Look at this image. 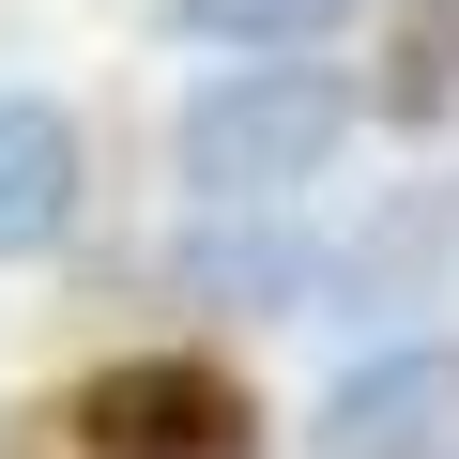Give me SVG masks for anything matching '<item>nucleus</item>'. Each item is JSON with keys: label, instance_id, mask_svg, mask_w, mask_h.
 Wrapping results in <instances>:
<instances>
[{"label": "nucleus", "instance_id": "obj_1", "mask_svg": "<svg viewBox=\"0 0 459 459\" xmlns=\"http://www.w3.org/2000/svg\"><path fill=\"white\" fill-rule=\"evenodd\" d=\"M368 123V77H337L322 47H246L230 77L184 92L169 123V184L184 199H307Z\"/></svg>", "mask_w": 459, "mask_h": 459}, {"label": "nucleus", "instance_id": "obj_2", "mask_svg": "<svg viewBox=\"0 0 459 459\" xmlns=\"http://www.w3.org/2000/svg\"><path fill=\"white\" fill-rule=\"evenodd\" d=\"M62 429H77V459H246L261 444L246 383H230L214 352H108L62 398Z\"/></svg>", "mask_w": 459, "mask_h": 459}, {"label": "nucleus", "instance_id": "obj_3", "mask_svg": "<svg viewBox=\"0 0 459 459\" xmlns=\"http://www.w3.org/2000/svg\"><path fill=\"white\" fill-rule=\"evenodd\" d=\"M307 459H459V337H383L322 383L307 413Z\"/></svg>", "mask_w": 459, "mask_h": 459}, {"label": "nucleus", "instance_id": "obj_4", "mask_svg": "<svg viewBox=\"0 0 459 459\" xmlns=\"http://www.w3.org/2000/svg\"><path fill=\"white\" fill-rule=\"evenodd\" d=\"M169 276H184V291H214V307H246V322H276V307H307V291H322V246L291 230V199H184Z\"/></svg>", "mask_w": 459, "mask_h": 459}, {"label": "nucleus", "instance_id": "obj_5", "mask_svg": "<svg viewBox=\"0 0 459 459\" xmlns=\"http://www.w3.org/2000/svg\"><path fill=\"white\" fill-rule=\"evenodd\" d=\"M92 214V138L62 92H0V261H62Z\"/></svg>", "mask_w": 459, "mask_h": 459}, {"label": "nucleus", "instance_id": "obj_6", "mask_svg": "<svg viewBox=\"0 0 459 459\" xmlns=\"http://www.w3.org/2000/svg\"><path fill=\"white\" fill-rule=\"evenodd\" d=\"M444 261H459V184L398 199L352 261H322V291H337V307H429V291H444Z\"/></svg>", "mask_w": 459, "mask_h": 459}, {"label": "nucleus", "instance_id": "obj_7", "mask_svg": "<svg viewBox=\"0 0 459 459\" xmlns=\"http://www.w3.org/2000/svg\"><path fill=\"white\" fill-rule=\"evenodd\" d=\"M383 123H444L459 108V0H398V31H383V92H368Z\"/></svg>", "mask_w": 459, "mask_h": 459}, {"label": "nucleus", "instance_id": "obj_8", "mask_svg": "<svg viewBox=\"0 0 459 459\" xmlns=\"http://www.w3.org/2000/svg\"><path fill=\"white\" fill-rule=\"evenodd\" d=\"M352 16H368V0H169V31L184 47H230V62H246V47H322Z\"/></svg>", "mask_w": 459, "mask_h": 459}]
</instances>
